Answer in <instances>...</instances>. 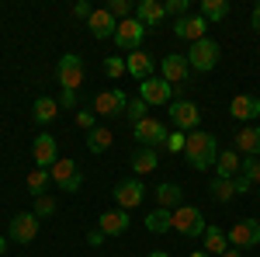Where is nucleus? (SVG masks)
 <instances>
[{
    "label": "nucleus",
    "instance_id": "nucleus-28",
    "mask_svg": "<svg viewBox=\"0 0 260 257\" xmlns=\"http://www.w3.org/2000/svg\"><path fill=\"white\" fill-rule=\"evenodd\" d=\"M225 250H229V240H225V230H222V226H208V230H205V254L212 257V254H225Z\"/></svg>",
    "mask_w": 260,
    "mask_h": 257
},
{
    "label": "nucleus",
    "instance_id": "nucleus-2",
    "mask_svg": "<svg viewBox=\"0 0 260 257\" xmlns=\"http://www.w3.org/2000/svg\"><path fill=\"white\" fill-rule=\"evenodd\" d=\"M219 56H222L219 42H212L205 35L201 42H194V45L187 49V66H191V73H208V70L219 66Z\"/></svg>",
    "mask_w": 260,
    "mask_h": 257
},
{
    "label": "nucleus",
    "instance_id": "nucleus-43",
    "mask_svg": "<svg viewBox=\"0 0 260 257\" xmlns=\"http://www.w3.org/2000/svg\"><path fill=\"white\" fill-rule=\"evenodd\" d=\"M73 14H77V18H90L94 11H90V4H77V7H73Z\"/></svg>",
    "mask_w": 260,
    "mask_h": 257
},
{
    "label": "nucleus",
    "instance_id": "nucleus-49",
    "mask_svg": "<svg viewBox=\"0 0 260 257\" xmlns=\"http://www.w3.org/2000/svg\"><path fill=\"white\" fill-rule=\"evenodd\" d=\"M257 198H260V195H257Z\"/></svg>",
    "mask_w": 260,
    "mask_h": 257
},
{
    "label": "nucleus",
    "instance_id": "nucleus-16",
    "mask_svg": "<svg viewBox=\"0 0 260 257\" xmlns=\"http://www.w3.org/2000/svg\"><path fill=\"white\" fill-rule=\"evenodd\" d=\"M31 157L39 163L42 170H49L56 160H59V146H56V136H49V132H42L35 142H31Z\"/></svg>",
    "mask_w": 260,
    "mask_h": 257
},
{
    "label": "nucleus",
    "instance_id": "nucleus-41",
    "mask_svg": "<svg viewBox=\"0 0 260 257\" xmlns=\"http://www.w3.org/2000/svg\"><path fill=\"white\" fill-rule=\"evenodd\" d=\"M59 108H77V91H62Z\"/></svg>",
    "mask_w": 260,
    "mask_h": 257
},
{
    "label": "nucleus",
    "instance_id": "nucleus-36",
    "mask_svg": "<svg viewBox=\"0 0 260 257\" xmlns=\"http://www.w3.org/2000/svg\"><path fill=\"white\" fill-rule=\"evenodd\" d=\"M187 7H191V0H167L163 4V11H167V18H187Z\"/></svg>",
    "mask_w": 260,
    "mask_h": 257
},
{
    "label": "nucleus",
    "instance_id": "nucleus-48",
    "mask_svg": "<svg viewBox=\"0 0 260 257\" xmlns=\"http://www.w3.org/2000/svg\"><path fill=\"white\" fill-rule=\"evenodd\" d=\"M222 257H240V250H225V254H222Z\"/></svg>",
    "mask_w": 260,
    "mask_h": 257
},
{
    "label": "nucleus",
    "instance_id": "nucleus-29",
    "mask_svg": "<svg viewBox=\"0 0 260 257\" xmlns=\"http://www.w3.org/2000/svg\"><path fill=\"white\" fill-rule=\"evenodd\" d=\"M31 115H35V122H39V125H49V122L59 115V101L42 94V98L35 101V108H31Z\"/></svg>",
    "mask_w": 260,
    "mask_h": 257
},
{
    "label": "nucleus",
    "instance_id": "nucleus-5",
    "mask_svg": "<svg viewBox=\"0 0 260 257\" xmlns=\"http://www.w3.org/2000/svg\"><path fill=\"white\" fill-rule=\"evenodd\" d=\"M56 80H59L62 91H80L83 83V60L77 52H66L59 63H56Z\"/></svg>",
    "mask_w": 260,
    "mask_h": 257
},
{
    "label": "nucleus",
    "instance_id": "nucleus-39",
    "mask_svg": "<svg viewBox=\"0 0 260 257\" xmlns=\"http://www.w3.org/2000/svg\"><path fill=\"white\" fill-rule=\"evenodd\" d=\"M108 11H111V18L115 21H125L128 18V14H132V4H128V0H111V4H108Z\"/></svg>",
    "mask_w": 260,
    "mask_h": 257
},
{
    "label": "nucleus",
    "instance_id": "nucleus-23",
    "mask_svg": "<svg viewBox=\"0 0 260 257\" xmlns=\"http://www.w3.org/2000/svg\"><path fill=\"white\" fill-rule=\"evenodd\" d=\"M233 150L240 153V157H260V129L257 125H250V129H243L236 142H233Z\"/></svg>",
    "mask_w": 260,
    "mask_h": 257
},
{
    "label": "nucleus",
    "instance_id": "nucleus-27",
    "mask_svg": "<svg viewBox=\"0 0 260 257\" xmlns=\"http://www.w3.org/2000/svg\"><path fill=\"white\" fill-rule=\"evenodd\" d=\"M142 222H146V230H149V233H156V237H160V233H167V230H174V212H170V209H153Z\"/></svg>",
    "mask_w": 260,
    "mask_h": 257
},
{
    "label": "nucleus",
    "instance_id": "nucleus-17",
    "mask_svg": "<svg viewBox=\"0 0 260 257\" xmlns=\"http://www.w3.org/2000/svg\"><path fill=\"white\" fill-rule=\"evenodd\" d=\"M205 28H208V21L201 18V14H191V18H177L174 21V35H177V39H187L191 45L205 39Z\"/></svg>",
    "mask_w": 260,
    "mask_h": 257
},
{
    "label": "nucleus",
    "instance_id": "nucleus-25",
    "mask_svg": "<svg viewBox=\"0 0 260 257\" xmlns=\"http://www.w3.org/2000/svg\"><path fill=\"white\" fill-rule=\"evenodd\" d=\"M163 18H167V11H163L160 0H142L139 7H136V21H142L146 28H156Z\"/></svg>",
    "mask_w": 260,
    "mask_h": 257
},
{
    "label": "nucleus",
    "instance_id": "nucleus-30",
    "mask_svg": "<svg viewBox=\"0 0 260 257\" xmlns=\"http://www.w3.org/2000/svg\"><path fill=\"white\" fill-rule=\"evenodd\" d=\"M111 129H104V125H98V129H90V132H87V150H90V153H108V150H111Z\"/></svg>",
    "mask_w": 260,
    "mask_h": 257
},
{
    "label": "nucleus",
    "instance_id": "nucleus-46",
    "mask_svg": "<svg viewBox=\"0 0 260 257\" xmlns=\"http://www.w3.org/2000/svg\"><path fill=\"white\" fill-rule=\"evenodd\" d=\"M187 257H208V254H205V250H191Z\"/></svg>",
    "mask_w": 260,
    "mask_h": 257
},
{
    "label": "nucleus",
    "instance_id": "nucleus-34",
    "mask_svg": "<svg viewBox=\"0 0 260 257\" xmlns=\"http://www.w3.org/2000/svg\"><path fill=\"white\" fill-rule=\"evenodd\" d=\"M243 178L250 181V184H260V157H246L243 160Z\"/></svg>",
    "mask_w": 260,
    "mask_h": 257
},
{
    "label": "nucleus",
    "instance_id": "nucleus-14",
    "mask_svg": "<svg viewBox=\"0 0 260 257\" xmlns=\"http://www.w3.org/2000/svg\"><path fill=\"white\" fill-rule=\"evenodd\" d=\"M139 98L146 101V104H170V101H174V87L163 77H149V80L139 83Z\"/></svg>",
    "mask_w": 260,
    "mask_h": 257
},
{
    "label": "nucleus",
    "instance_id": "nucleus-8",
    "mask_svg": "<svg viewBox=\"0 0 260 257\" xmlns=\"http://www.w3.org/2000/svg\"><path fill=\"white\" fill-rule=\"evenodd\" d=\"M142 39H146V24H142V21H136V18L118 21V28H115V45H118V49L136 52L142 45Z\"/></svg>",
    "mask_w": 260,
    "mask_h": 257
},
{
    "label": "nucleus",
    "instance_id": "nucleus-7",
    "mask_svg": "<svg viewBox=\"0 0 260 257\" xmlns=\"http://www.w3.org/2000/svg\"><path fill=\"white\" fill-rule=\"evenodd\" d=\"M167 108H170V119H174V125H177L180 132H187V129L194 132V129L201 125V111H198V104H194V101L177 98V101H170Z\"/></svg>",
    "mask_w": 260,
    "mask_h": 257
},
{
    "label": "nucleus",
    "instance_id": "nucleus-21",
    "mask_svg": "<svg viewBox=\"0 0 260 257\" xmlns=\"http://www.w3.org/2000/svg\"><path fill=\"white\" fill-rule=\"evenodd\" d=\"M125 70L142 83V80L153 77V56H149V52H142V49H136V52H128V56H125Z\"/></svg>",
    "mask_w": 260,
    "mask_h": 257
},
{
    "label": "nucleus",
    "instance_id": "nucleus-38",
    "mask_svg": "<svg viewBox=\"0 0 260 257\" xmlns=\"http://www.w3.org/2000/svg\"><path fill=\"white\" fill-rule=\"evenodd\" d=\"M104 73L111 80H118L121 73H128V70H125V60H121V56H108V60H104Z\"/></svg>",
    "mask_w": 260,
    "mask_h": 257
},
{
    "label": "nucleus",
    "instance_id": "nucleus-11",
    "mask_svg": "<svg viewBox=\"0 0 260 257\" xmlns=\"http://www.w3.org/2000/svg\"><path fill=\"white\" fill-rule=\"evenodd\" d=\"M160 70H163V80H167L170 87H177V91L184 87V83H187V77H191L187 56H180V52H170V56H163Z\"/></svg>",
    "mask_w": 260,
    "mask_h": 257
},
{
    "label": "nucleus",
    "instance_id": "nucleus-26",
    "mask_svg": "<svg viewBox=\"0 0 260 257\" xmlns=\"http://www.w3.org/2000/svg\"><path fill=\"white\" fill-rule=\"evenodd\" d=\"M156 202H160V209H180V198H184V188L180 184H170V181H163V184H156Z\"/></svg>",
    "mask_w": 260,
    "mask_h": 257
},
{
    "label": "nucleus",
    "instance_id": "nucleus-45",
    "mask_svg": "<svg viewBox=\"0 0 260 257\" xmlns=\"http://www.w3.org/2000/svg\"><path fill=\"white\" fill-rule=\"evenodd\" d=\"M7 254V237H0V257Z\"/></svg>",
    "mask_w": 260,
    "mask_h": 257
},
{
    "label": "nucleus",
    "instance_id": "nucleus-15",
    "mask_svg": "<svg viewBox=\"0 0 260 257\" xmlns=\"http://www.w3.org/2000/svg\"><path fill=\"white\" fill-rule=\"evenodd\" d=\"M39 237V216L35 212H18L11 219V240L14 243H31Z\"/></svg>",
    "mask_w": 260,
    "mask_h": 257
},
{
    "label": "nucleus",
    "instance_id": "nucleus-18",
    "mask_svg": "<svg viewBox=\"0 0 260 257\" xmlns=\"http://www.w3.org/2000/svg\"><path fill=\"white\" fill-rule=\"evenodd\" d=\"M87 28H90V35L98 42H104V39H115V28H118V21L111 18V11L104 7V11H94L90 18H87Z\"/></svg>",
    "mask_w": 260,
    "mask_h": 257
},
{
    "label": "nucleus",
    "instance_id": "nucleus-9",
    "mask_svg": "<svg viewBox=\"0 0 260 257\" xmlns=\"http://www.w3.org/2000/svg\"><path fill=\"white\" fill-rule=\"evenodd\" d=\"M225 240L236 247V250H246V247H260V222L257 219H240L229 233H225Z\"/></svg>",
    "mask_w": 260,
    "mask_h": 257
},
{
    "label": "nucleus",
    "instance_id": "nucleus-24",
    "mask_svg": "<svg viewBox=\"0 0 260 257\" xmlns=\"http://www.w3.org/2000/svg\"><path fill=\"white\" fill-rule=\"evenodd\" d=\"M128 163H132V170H136V174H153V170H156V167H160V157H156V150H149V146H139V150H136V153H132V160H128Z\"/></svg>",
    "mask_w": 260,
    "mask_h": 257
},
{
    "label": "nucleus",
    "instance_id": "nucleus-4",
    "mask_svg": "<svg viewBox=\"0 0 260 257\" xmlns=\"http://www.w3.org/2000/svg\"><path fill=\"white\" fill-rule=\"evenodd\" d=\"M125 111H128V94L118 87H108L94 98V115H101V119H118Z\"/></svg>",
    "mask_w": 260,
    "mask_h": 257
},
{
    "label": "nucleus",
    "instance_id": "nucleus-44",
    "mask_svg": "<svg viewBox=\"0 0 260 257\" xmlns=\"http://www.w3.org/2000/svg\"><path fill=\"white\" fill-rule=\"evenodd\" d=\"M250 24H253V28H257V32H260V4H257V7H253V14H250Z\"/></svg>",
    "mask_w": 260,
    "mask_h": 257
},
{
    "label": "nucleus",
    "instance_id": "nucleus-37",
    "mask_svg": "<svg viewBox=\"0 0 260 257\" xmlns=\"http://www.w3.org/2000/svg\"><path fill=\"white\" fill-rule=\"evenodd\" d=\"M52 212H56V198L52 195H39L35 198V216L39 219H49Z\"/></svg>",
    "mask_w": 260,
    "mask_h": 257
},
{
    "label": "nucleus",
    "instance_id": "nucleus-32",
    "mask_svg": "<svg viewBox=\"0 0 260 257\" xmlns=\"http://www.w3.org/2000/svg\"><path fill=\"white\" fill-rule=\"evenodd\" d=\"M52 181V174L49 170H42V167H35L31 174H28V195L31 198H39V195H45V184Z\"/></svg>",
    "mask_w": 260,
    "mask_h": 257
},
{
    "label": "nucleus",
    "instance_id": "nucleus-31",
    "mask_svg": "<svg viewBox=\"0 0 260 257\" xmlns=\"http://www.w3.org/2000/svg\"><path fill=\"white\" fill-rule=\"evenodd\" d=\"M229 4L225 0H201V18L205 21H225Z\"/></svg>",
    "mask_w": 260,
    "mask_h": 257
},
{
    "label": "nucleus",
    "instance_id": "nucleus-22",
    "mask_svg": "<svg viewBox=\"0 0 260 257\" xmlns=\"http://www.w3.org/2000/svg\"><path fill=\"white\" fill-rule=\"evenodd\" d=\"M229 115L240 119V122L257 119L260 115V98H253V94H236V98L229 101Z\"/></svg>",
    "mask_w": 260,
    "mask_h": 257
},
{
    "label": "nucleus",
    "instance_id": "nucleus-1",
    "mask_svg": "<svg viewBox=\"0 0 260 257\" xmlns=\"http://www.w3.org/2000/svg\"><path fill=\"white\" fill-rule=\"evenodd\" d=\"M184 157L191 163V170H208L219 160V142H215L212 132H191L187 146H184Z\"/></svg>",
    "mask_w": 260,
    "mask_h": 257
},
{
    "label": "nucleus",
    "instance_id": "nucleus-12",
    "mask_svg": "<svg viewBox=\"0 0 260 257\" xmlns=\"http://www.w3.org/2000/svg\"><path fill=\"white\" fill-rule=\"evenodd\" d=\"M115 202H118V209H136V205H142V198H146V184H142L139 178H132V181H118L115 184Z\"/></svg>",
    "mask_w": 260,
    "mask_h": 257
},
{
    "label": "nucleus",
    "instance_id": "nucleus-47",
    "mask_svg": "<svg viewBox=\"0 0 260 257\" xmlns=\"http://www.w3.org/2000/svg\"><path fill=\"white\" fill-rule=\"evenodd\" d=\"M149 257H170V254H167V250H153Z\"/></svg>",
    "mask_w": 260,
    "mask_h": 257
},
{
    "label": "nucleus",
    "instance_id": "nucleus-33",
    "mask_svg": "<svg viewBox=\"0 0 260 257\" xmlns=\"http://www.w3.org/2000/svg\"><path fill=\"white\" fill-rule=\"evenodd\" d=\"M184 146H187V132H180V129H174V132L167 136V142H163V150H170L174 157L184 153Z\"/></svg>",
    "mask_w": 260,
    "mask_h": 257
},
{
    "label": "nucleus",
    "instance_id": "nucleus-3",
    "mask_svg": "<svg viewBox=\"0 0 260 257\" xmlns=\"http://www.w3.org/2000/svg\"><path fill=\"white\" fill-rule=\"evenodd\" d=\"M49 174H52V184L56 188H62L66 195H73V191H80V184H83V174H80V167H77V160H56L52 167H49Z\"/></svg>",
    "mask_w": 260,
    "mask_h": 257
},
{
    "label": "nucleus",
    "instance_id": "nucleus-40",
    "mask_svg": "<svg viewBox=\"0 0 260 257\" xmlns=\"http://www.w3.org/2000/svg\"><path fill=\"white\" fill-rule=\"evenodd\" d=\"M77 125H80V129H87V132H90V129H98V125H94V115H90V111H77Z\"/></svg>",
    "mask_w": 260,
    "mask_h": 257
},
{
    "label": "nucleus",
    "instance_id": "nucleus-10",
    "mask_svg": "<svg viewBox=\"0 0 260 257\" xmlns=\"http://www.w3.org/2000/svg\"><path fill=\"white\" fill-rule=\"evenodd\" d=\"M132 136L139 139V146H149V150H156V146H163L167 142V125H163L160 119H142L139 125H132Z\"/></svg>",
    "mask_w": 260,
    "mask_h": 257
},
{
    "label": "nucleus",
    "instance_id": "nucleus-20",
    "mask_svg": "<svg viewBox=\"0 0 260 257\" xmlns=\"http://www.w3.org/2000/svg\"><path fill=\"white\" fill-rule=\"evenodd\" d=\"M240 170H243V157H240V153H236V150H219V160H215V178L233 181V178H240Z\"/></svg>",
    "mask_w": 260,
    "mask_h": 257
},
{
    "label": "nucleus",
    "instance_id": "nucleus-42",
    "mask_svg": "<svg viewBox=\"0 0 260 257\" xmlns=\"http://www.w3.org/2000/svg\"><path fill=\"white\" fill-rule=\"evenodd\" d=\"M104 233H101V230H90V233H87V243H90V247H101V243H104Z\"/></svg>",
    "mask_w": 260,
    "mask_h": 257
},
{
    "label": "nucleus",
    "instance_id": "nucleus-35",
    "mask_svg": "<svg viewBox=\"0 0 260 257\" xmlns=\"http://www.w3.org/2000/svg\"><path fill=\"white\" fill-rule=\"evenodd\" d=\"M146 108H149V104H146L142 98L128 101V111H125V115H128V122H132V125H139L142 119H149V115H146Z\"/></svg>",
    "mask_w": 260,
    "mask_h": 257
},
{
    "label": "nucleus",
    "instance_id": "nucleus-19",
    "mask_svg": "<svg viewBox=\"0 0 260 257\" xmlns=\"http://www.w3.org/2000/svg\"><path fill=\"white\" fill-rule=\"evenodd\" d=\"M128 212L125 209H111V212H104V216L98 219V230L104 233V237H121L125 230H128Z\"/></svg>",
    "mask_w": 260,
    "mask_h": 257
},
{
    "label": "nucleus",
    "instance_id": "nucleus-6",
    "mask_svg": "<svg viewBox=\"0 0 260 257\" xmlns=\"http://www.w3.org/2000/svg\"><path fill=\"white\" fill-rule=\"evenodd\" d=\"M174 230H177L180 237H205V216H201V209L194 205H180L174 209Z\"/></svg>",
    "mask_w": 260,
    "mask_h": 257
},
{
    "label": "nucleus",
    "instance_id": "nucleus-13",
    "mask_svg": "<svg viewBox=\"0 0 260 257\" xmlns=\"http://www.w3.org/2000/svg\"><path fill=\"white\" fill-rule=\"evenodd\" d=\"M250 188H253V184H250V181L243 178V174H240V178H233V181H225V178H215L212 184H208V191H212V198H215V202H233V198L246 195Z\"/></svg>",
    "mask_w": 260,
    "mask_h": 257
}]
</instances>
